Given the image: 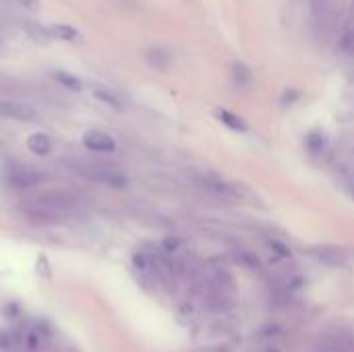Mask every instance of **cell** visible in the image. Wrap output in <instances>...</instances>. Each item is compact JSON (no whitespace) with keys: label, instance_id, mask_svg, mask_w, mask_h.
Segmentation results:
<instances>
[{"label":"cell","instance_id":"6da1fadb","mask_svg":"<svg viewBox=\"0 0 354 352\" xmlns=\"http://www.w3.org/2000/svg\"><path fill=\"white\" fill-rule=\"evenodd\" d=\"M73 170L79 176L91 180V183H100V185H106V187H112V189H124L129 185L127 174H122L114 166L95 164V162H79V164L73 166Z\"/></svg>","mask_w":354,"mask_h":352},{"label":"cell","instance_id":"7a4b0ae2","mask_svg":"<svg viewBox=\"0 0 354 352\" xmlns=\"http://www.w3.org/2000/svg\"><path fill=\"white\" fill-rule=\"evenodd\" d=\"M21 216L33 226H58V224L66 222L64 212H56V210H50V207L33 203V201H27L21 205Z\"/></svg>","mask_w":354,"mask_h":352},{"label":"cell","instance_id":"3957f363","mask_svg":"<svg viewBox=\"0 0 354 352\" xmlns=\"http://www.w3.org/2000/svg\"><path fill=\"white\" fill-rule=\"evenodd\" d=\"M33 203H39V205H46L50 210H56V212H68L73 207H77L79 203V195L68 191V189H48L39 195H35L31 199Z\"/></svg>","mask_w":354,"mask_h":352},{"label":"cell","instance_id":"277c9868","mask_svg":"<svg viewBox=\"0 0 354 352\" xmlns=\"http://www.w3.org/2000/svg\"><path fill=\"white\" fill-rule=\"evenodd\" d=\"M46 180V174L33 168H10L6 172V185L17 191H29L35 189Z\"/></svg>","mask_w":354,"mask_h":352},{"label":"cell","instance_id":"5b68a950","mask_svg":"<svg viewBox=\"0 0 354 352\" xmlns=\"http://www.w3.org/2000/svg\"><path fill=\"white\" fill-rule=\"evenodd\" d=\"M0 118L19 120V122H33L37 120V110L29 104L15 102V100H0Z\"/></svg>","mask_w":354,"mask_h":352},{"label":"cell","instance_id":"8992f818","mask_svg":"<svg viewBox=\"0 0 354 352\" xmlns=\"http://www.w3.org/2000/svg\"><path fill=\"white\" fill-rule=\"evenodd\" d=\"M83 145L89 151H97V154H112V151H116L114 137L104 133V131H97V129H91V131H87L83 135Z\"/></svg>","mask_w":354,"mask_h":352},{"label":"cell","instance_id":"52a82bcc","mask_svg":"<svg viewBox=\"0 0 354 352\" xmlns=\"http://www.w3.org/2000/svg\"><path fill=\"white\" fill-rule=\"evenodd\" d=\"M27 149L31 154L39 156V158L48 156L52 151V139H50V135H46V133H33V135H29Z\"/></svg>","mask_w":354,"mask_h":352},{"label":"cell","instance_id":"ba28073f","mask_svg":"<svg viewBox=\"0 0 354 352\" xmlns=\"http://www.w3.org/2000/svg\"><path fill=\"white\" fill-rule=\"evenodd\" d=\"M46 29H48V35H50V37L60 39V41H77V39H81V33H79L73 25L56 23V25H50V27H46Z\"/></svg>","mask_w":354,"mask_h":352},{"label":"cell","instance_id":"9c48e42d","mask_svg":"<svg viewBox=\"0 0 354 352\" xmlns=\"http://www.w3.org/2000/svg\"><path fill=\"white\" fill-rule=\"evenodd\" d=\"M93 98H95L97 102H102L104 106L112 108V110H124L122 100H120L114 91L106 89V87H93Z\"/></svg>","mask_w":354,"mask_h":352},{"label":"cell","instance_id":"30bf717a","mask_svg":"<svg viewBox=\"0 0 354 352\" xmlns=\"http://www.w3.org/2000/svg\"><path fill=\"white\" fill-rule=\"evenodd\" d=\"M305 145H307V149H309L313 156H322V154H326V149H328L330 141H328V135H326V133H322V131H313V133H309V135H307Z\"/></svg>","mask_w":354,"mask_h":352},{"label":"cell","instance_id":"8fae6325","mask_svg":"<svg viewBox=\"0 0 354 352\" xmlns=\"http://www.w3.org/2000/svg\"><path fill=\"white\" fill-rule=\"evenodd\" d=\"M64 89H68V91H75V93H79V91H83V81L77 77V75H73V73H68V71H54V75H52Z\"/></svg>","mask_w":354,"mask_h":352},{"label":"cell","instance_id":"7c38bea8","mask_svg":"<svg viewBox=\"0 0 354 352\" xmlns=\"http://www.w3.org/2000/svg\"><path fill=\"white\" fill-rule=\"evenodd\" d=\"M216 116H218V120H220L222 124H226V127L232 129V131H239V133H247V131H249L247 122H245L241 116H236V114H232V112H228V110H218Z\"/></svg>","mask_w":354,"mask_h":352},{"label":"cell","instance_id":"4fadbf2b","mask_svg":"<svg viewBox=\"0 0 354 352\" xmlns=\"http://www.w3.org/2000/svg\"><path fill=\"white\" fill-rule=\"evenodd\" d=\"M170 60H172V56H170V52L164 50V48H151V50L147 52V62H149L151 66H156V68L168 66Z\"/></svg>","mask_w":354,"mask_h":352},{"label":"cell","instance_id":"5bb4252c","mask_svg":"<svg viewBox=\"0 0 354 352\" xmlns=\"http://www.w3.org/2000/svg\"><path fill=\"white\" fill-rule=\"evenodd\" d=\"M326 344L332 346L336 352H354V336L338 334V336H332Z\"/></svg>","mask_w":354,"mask_h":352},{"label":"cell","instance_id":"9a60e30c","mask_svg":"<svg viewBox=\"0 0 354 352\" xmlns=\"http://www.w3.org/2000/svg\"><path fill=\"white\" fill-rule=\"evenodd\" d=\"M15 2L25 10H31V12L39 10V0H15Z\"/></svg>","mask_w":354,"mask_h":352},{"label":"cell","instance_id":"2e32d148","mask_svg":"<svg viewBox=\"0 0 354 352\" xmlns=\"http://www.w3.org/2000/svg\"><path fill=\"white\" fill-rule=\"evenodd\" d=\"M315 352H336V351H334L332 346H328V344H322V346H319Z\"/></svg>","mask_w":354,"mask_h":352},{"label":"cell","instance_id":"e0dca14e","mask_svg":"<svg viewBox=\"0 0 354 352\" xmlns=\"http://www.w3.org/2000/svg\"><path fill=\"white\" fill-rule=\"evenodd\" d=\"M351 191H353V193H354V178H353V180H351Z\"/></svg>","mask_w":354,"mask_h":352},{"label":"cell","instance_id":"ac0fdd59","mask_svg":"<svg viewBox=\"0 0 354 352\" xmlns=\"http://www.w3.org/2000/svg\"><path fill=\"white\" fill-rule=\"evenodd\" d=\"M64 352H79V351H75V349H68V351H64Z\"/></svg>","mask_w":354,"mask_h":352}]
</instances>
